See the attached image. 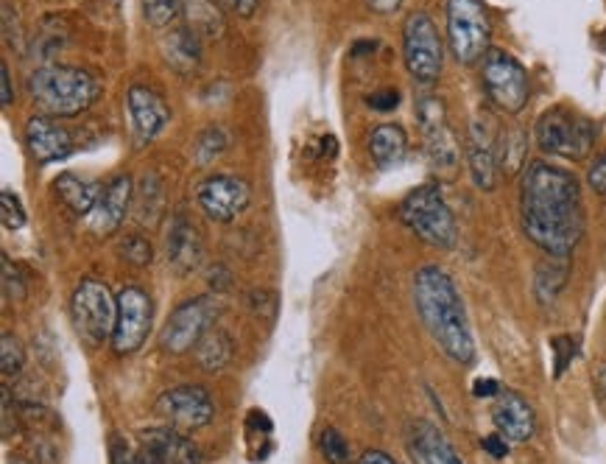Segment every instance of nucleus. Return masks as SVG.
<instances>
[{"label":"nucleus","instance_id":"f257e3e1","mask_svg":"<svg viewBox=\"0 0 606 464\" xmlns=\"http://www.w3.org/2000/svg\"><path fill=\"white\" fill-rule=\"evenodd\" d=\"M520 224L526 238L551 258H570L584 235L581 185L565 168L526 165L520 182Z\"/></svg>","mask_w":606,"mask_h":464},{"label":"nucleus","instance_id":"f03ea898","mask_svg":"<svg viewBox=\"0 0 606 464\" xmlns=\"http://www.w3.org/2000/svg\"><path fill=\"white\" fill-rule=\"evenodd\" d=\"M414 305L439 350L461 367L472 364L475 342H472L467 311L450 274L439 266H422L414 274Z\"/></svg>","mask_w":606,"mask_h":464},{"label":"nucleus","instance_id":"7ed1b4c3","mask_svg":"<svg viewBox=\"0 0 606 464\" xmlns=\"http://www.w3.org/2000/svg\"><path fill=\"white\" fill-rule=\"evenodd\" d=\"M28 96L45 115L73 118L98 101L101 84L93 73L73 65H42L28 76Z\"/></svg>","mask_w":606,"mask_h":464},{"label":"nucleus","instance_id":"20e7f679","mask_svg":"<svg viewBox=\"0 0 606 464\" xmlns=\"http://www.w3.org/2000/svg\"><path fill=\"white\" fill-rule=\"evenodd\" d=\"M400 221L419 241L436 249H453L458 241L456 216L445 202L439 185H419L408 193L400 202Z\"/></svg>","mask_w":606,"mask_h":464},{"label":"nucleus","instance_id":"39448f33","mask_svg":"<svg viewBox=\"0 0 606 464\" xmlns=\"http://www.w3.org/2000/svg\"><path fill=\"white\" fill-rule=\"evenodd\" d=\"M70 319L79 339L90 347L112 342L118 322V297H112L107 283L84 277L70 297Z\"/></svg>","mask_w":606,"mask_h":464},{"label":"nucleus","instance_id":"423d86ee","mask_svg":"<svg viewBox=\"0 0 606 464\" xmlns=\"http://www.w3.org/2000/svg\"><path fill=\"white\" fill-rule=\"evenodd\" d=\"M534 135H537L539 149L545 154L579 163V160H587V154L593 151L598 129L584 115H576L567 107H553L539 115Z\"/></svg>","mask_w":606,"mask_h":464},{"label":"nucleus","instance_id":"0eeeda50","mask_svg":"<svg viewBox=\"0 0 606 464\" xmlns=\"http://www.w3.org/2000/svg\"><path fill=\"white\" fill-rule=\"evenodd\" d=\"M447 42L458 65L484 62L492 51V20L484 0H447Z\"/></svg>","mask_w":606,"mask_h":464},{"label":"nucleus","instance_id":"6e6552de","mask_svg":"<svg viewBox=\"0 0 606 464\" xmlns=\"http://www.w3.org/2000/svg\"><path fill=\"white\" fill-rule=\"evenodd\" d=\"M417 118L425 137V154H428L431 171L442 182H453L461 168V149H458L456 132L447 123L445 101L439 96H419Z\"/></svg>","mask_w":606,"mask_h":464},{"label":"nucleus","instance_id":"1a4fd4ad","mask_svg":"<svg viewBox=\"0 0 606 464\" xmlns=\"http://www.w3.org/2000/svg\"><path fill=\"white\" fill-rule=\"evenodd\" d=\"M403 59L414 82H439L445 68V45L428 12H411L403 26Z\"/></svg>","mask_w":606,"mask_h":464},{"label":"nucleus","instance_id":"9d476101","mask_svg":"<svg viewBox=\"0 0 606 464\" xmlns=\"http://www.w3.org/2000/svg\"><path fill=\"white\" fill-rule=\"evenodd\" d=\"M481 84L489 104L498 107L500 112L517 115L526 110L531 82H528V70L512 54L492 48L481 65Z\"/></svg>","mask_w":606,"mask_h":464},{"label":"nucleus","instance_id":"9b49d317","mask_svg":"<svg viewBox=\"0 0 606 464\" xmlns=\"http://www.w3.org/2000/svg\"><path fill=\"white\" fill-rule=\"evenodd\" d=\"M157 417L165 420V425H171L182 434H193L204 425L213 423L216 417V406H213V397L202 386H174V389H165L157 403H154Z\"/></svg>","mask_w":606,"mask_h":464},{"label":"nucleus","instance_id":"f8f14e48","mask_svg":"<svg viewBox=\"0 0 606 464\" xmlns=\"http://www.w3.org/2000/svg\"><path fill=\"white\" fill-rule=\"evenodd\" d=\"M216 314V300H207V297L185 300L176 308L174 314H171V319L165 322V328H162V350L174 355L196 350V344L202 342V336L210 330V322L216 319Z\"/></svg>","mask_w":606,"mask_h":464},{"label":"nucleus","instance_id":"ddd939ff","mask_svg":"<svg viewBox=\"0 0 606 464\" xmlns=\"http://www.w3.org/2000/svg\"><path fill=\"white\" fill-rule=\"evenodd\" d=\"M151 316H154V305L149 294L137 286L123 288L118 294V322L112 333V350L118 355L137 353L149 339Z\"/></svg>","mask_w":606,"mask_h":464},{"label":"nucleus","instance_id":"4468645a","mask_svg":"<svg viewBox=\"0 0 606 464\" xmlns=\"http://www.w3.org/2000/svg\"><path fill=\"white\" fill-rule=\"evenodd\" d=\"M196 202H199L207 219L218 221V224H229L249 207L252 191H249V185L243 179L216 174V177L204 179L202 185L196 188Z\"/></svg>","mask_w":606,"mask_h":464},{"label":"nucleus","instance_id":"2eb2a0df","mask_svg":"<svg viewBox=\"0 0 606 464\" xmlns=\"http://www.w3.org/2000/svg\"><path fill=\"white\" fill-rule=\"evenodd\" d=\"M498 135L495 123L478 115L470 123V135H467V165H470L472 182L481 191H492L498 185Z\"/></svg>","mask_w":606,"mask_h":464},{"label":"nucleus","instance_id":"dca6fc26","mask_svg":"<svg viewBox=\"0 0 606 464\" xmlns=\"http://www.w3.org/2000/svg\"><path fill=\"white\" fill-rule=\"evenodd\" d=\"M126 110H129L132 132H135V140L140 146L151 143V140L168 126V121H171V110H168V104L162 101L160 93H154V90L143 87V84L129 87V93H126Z\"/></svg>","mask_w":606,"mask_h":464},{"label":"nucleus","instance_id":"f3484780","mask_svg":"<svg viewBox=\"0 0 606 464\" xmlns=\"http://www.w3.org/2000/svg\"><path fill=\"white\" fill-rule=\"evenodd\" d=\"M492 423L498 428V434H503L512 445L531 442L534 434H537V414H534L526 397L520 395V392H514V389H503L495 397Z\"/></svg>","mask_w":606,"mask_h":464},{"label":"nucleus","instance_id":"a211bd4d","mask_svg":"<svg viewBox=\"0 0 606 464\" xmlns=\"http://www.w3.org/2000/svg\"><path fill=\"white\" fill-rule=\"evenodd\" d=\"M132 199H135V182L129 177H112L101 188L98 193V202H95L93 213L87 216L90 219V227L101 235H109L115 232L126 219L129 207H132Z\"/></svg>","mask_w":606,"mask_h":464},{"label":"nucleus","instance_id":"6ab92c4d","mask_svg":"<svg viewBox=\"0 0 606 464\" xmlns=\"http://www.w3.org/2000/svg\"><path fill=\"white\" fill-rule=\"evenodd\" d=\"M165 258H168L171 272L179 274V277H188L190 272H196L202 266V235L196 230V224L185 216H174V221H171V230L165 238Z\"/></svg>","mask_w":606,"mask_h":464},{"label":"nucleus","instance_id":"aec40b11","mask_svg":"<svg viewBox=\"0 0 606 464\" xmlns=\"http://www.w3.org/2000/svg\"><path fill=\"white\" fill-rule=\"evenodd\" d=\"M405 451L414 464H464L453 442L428 420H414L405 434Z\"/></svg>","mask_w":606,"mask_h":464},{"label":"nucleus","instance_id":"412c9836","mask_svg":"<svg viewBox=\"0 0 606 464\" xmlns=\"http://www.w3.org/2000/svg\"><path fill=\"white\" fill-rule=\"evenodd\" d=\"M26 143L37 163H56L73 151V135L68 126L56 123L48 115H34L26 123Z\"/></svg>","mask_w":606,"mask_h":464},{"label":"nucleus","instance_id":"4be33fe9","mask_svg":"<svg viewBox=\"0 0 606 464\" xmlns=\"http://www.w3.org/2000/svg\"><path fill=\"white\" fill-rule=\"evenodd\" d=\"M140 445L149 448L157 456H162L168 464H199L202 453L190 442L182 431H176L171 425L165 428H146L140 431Z\"/></svg>","mask_w":606,"mask_h":464},{"label":"nucleus","instance_id":"5701e85b","mask_svg":"<svg viewBox=\"0 0 606 464\" xmlns=\"http://www.w3.org/2000/svg\"><path fill=\"white\" fill-rule=\"evenodd\" d=\"M369 151H372V160L380 168H397L408 154V135H405L403 126H397V123L375 126L369 135Z\"/></svg>","mask_w":606,"mask_h":464},{"label":"nucleus","instance_id":"b1692460","mask_svg":"<svg viewBox=\"0 0 606 464\" xmlns=\"http://www.w3.org/2000/svg\"><path fill=\"white\" fill-rule=\"evenodd\" d=\"M162 54L171 68L179 73H190L202 62V37L190 28H176L162 40Z\"/></svg>","mask_w":606,"mask_h":464},{"label":"nucleus","instance_id":"393cba45","mask_svg":"<svg viewBox=\"0 0 606 464\" xmlns=\"http://www.w3.org/2000/svg\"><path fill=\"white\" fill-rule=\"evenodd\" d=\"M232 353H235L232 336L221 328H210L202 336V342L196 344V361H199V367H202L204 372H221V369H227L229 361H232Z\"/></svg>","mask_w":606,"mask_h":464},{"label":"nucleus","instance_id":"a878e982","mask_svg":"<svg viewBox=\"0 0 606 464\" xmlns=\"http://www.w3.org/2000/svg\"><path fill=\"white\" fill-rule=\"evenodd\" d=\"M54 191L56 196L62 199V205L73 210L76 216H90L93 213L95 202H98V188L90 185V182H84L76 174H62V177L54 182Z\"/></svg>","mask_w":606,"mask_h":464},{"label":"nucleus","instance_id":"bb28decb","mask_svg":"<svg viewBox=\"0 0 606 464\" xmlns=\"http://www.w3.org/2000/svg\"><path fill=\"white\" fill-rule=\"evenodd\" d=\"M182 14L188 20L190 31L199 37H221L224 34V12L218 9L216 0H185Z\"/></svg>","mask_w":606,"mask_h":464},{"label":"nucleus","instance_id":"cd10ccee","mask_svg":"<svg viewBox=\"0 0 606 464\" xmlns=\"http://www.w3.org/2000/svg\"><path fill=\"white\" fill-rule=\"evenodd\" d=\"M528 135L520 126L500 129L498 135V165L503 174H517L526 165Z\"/></svg>","mask_w":606,"mask_h":464},{"label":"nucleus","instance_id":"c85d7f7f","mask_svg":"<svg viewBox=\"0 0 606 464\" xmlns=\"http://www.w3.org/2000/svg\"><path fill=\"white\" fill-rule=\"evenodd\" d=\"M567 272H570V266H567V258H551V255H548V260H545V263H539L537 280H534L539 302L556 300V294H559V291H562V286L567 283Z\"/></svg>","mask_w":606,"mask_h":464},{"label":"nucleus","instance_id":"c756f323","mask_svg":"<svg viewBox=\"0 0 606 464\" xmlns=\"http://www.w3.org/2000/svg\"><path fill=\"white\" fill-rule=\"evenodd\" d=\"M162 207H165V202H162L160 179L146 177L143 185H140V193H137V219H140V224L154 227L162 219V213H165Z\"/></svg>","mask_w":606,"mask_h":464},{"label":"nucleus","instance_id":"7c9ffc66","mask_svg":"<svg viewBox=\"0 0 606 464\" xmlns=\"http://www.w3.org/2000/svg\"><path fill=\"white\" fill-rule=\"evenodd\" d=\"M227 146H229L227 132H224L221 126H207L202 135L196 137L193 151H196V160H199V163L210 165L213 160H218V157L227 151Z\"/></svg>","mask_w":606,"mask_h":464},{"label":"nucleus","instance_id":"2f4dec72","mask_svg":"<svg viewBox=\"0 0 606 464\" xmlns=\"http://www.w3.org/2000/svg\"><path fill=\"white\" fill-rule=\"evenodd\" d=\"M26 367V350L14 333H3L0 336V372L3 378H17Z\"/></svg>","mask_w":606,"mask_h":464},{"label":"nucleus","instance_id":"473e14b6","mask_svg":"<svg viewBox=\"0 0 606 464\" xmlns=\"http://www.w3.org/2000/svg\"><path fill=\"white\" fill-rule=\"evenodd\" d=\"M319 451L330 464H350V445L347 439L338 434L336 428H324L322 437H319Z\"/></svg>","mask_w":606,"mask_h":464},{"label":"nucleus","instance_id":"72a5a7b5","mask_svg":"<svg viewBox=\"0 0 606 464\" xmlns=\"http://www.w3.org/2000/svg\"><path fill=\"white\" fill-rule=\"evenodd\" d=\"M0 219H3V227L12 232L26 227V210H23V202H20V196L9 191V188L0 191Z\"/></svg>","mask_w":606,"mask_h":464},{"label":"nucleus","instance_id":"f704fd0d","mask_svg":"<svg viewBox=\"0 0 606 464\" xmlns=\"http://www.w3.org/2000/svg\"><path fill=\"white\" fill-rule=\"evenodd\" d=\"M182 3L185 0H143V12L154 28H165L176 14L182 12Z\"/></svg>","mask_w":606,"mask_h":464},{"label":"nucleus","instance_id":"c9c22d12","mask_svg":"<svg viewBox=\"0 0 606 464\" xmlns=\"http://www.w3.org/2000/svg\"><path fill=\"white\" fill-rule=\"evenodd\" d=\"M551 350H553V378H562L567 372V367L573 364V358L579 353V344L573 336H556L551 339Z\"/></svg>","mask_w":606,"mask_h":464},{"label":"nucleus","instance_id":"e433bc0d","mask_svg":"<svg viewBox=\"0 0 606 464\" xmlns=\"http://www.w3.org/2000/svg\"><path fill=\"white\" fill-rule=\"evenodd\" d=\"M121 252L132 266H149L151 260H154V249H151L149 238H143V235H129L123 241Z\"/></svg>","mask_w":606,"mask_h":464},{"label":"nucleus","instance_id":"4c0bfd02","mask_svg":"<svg viewBox=\"0 0 606 464\" xmlns=\"http://www.w3.org/2000/svg\"><path fill=\"white\" fill-rule=\"evenodd\" d=\"M3 297L6 300H26V286H23V277L17 274V269L12 266L9 255H3Z\"/></svg>","mask_w":606,"mask_h":464},{"label":"nucleus","instance_id":"58836bf2","mask_svg":"<svg viewBox=\"0 0 606 464\" xmlns=\"http://www.w3.org/2000/svg\"><path fill=\"white\" fill-rule=\"evenodd\" d=\"M369 107L378 112H391L400 107V93L397 90H378L369 96Z\"/></svg>","mask_w":606,"mask_h":464},{"label":"nucleus","instance_id":"ea45409f","mask_svg":"<svg viewBox=\"0 0 606 464\" xmlns=\"http://www.w3.org/2000/svg\"><path fill=\"white\" fill-rule=\"evenodd\" d=\"M587 182H590V188H593L598 196H606V154L604 157H598V160L590 165V171H587Z\"/></svg>","mask_w":606,"mask_h":464},{"label":"nucleus","instance_id":"a19ab883","mask_svg":"<svg viewBox=\"0 0 606 464\" xmlns=\"http://www.w3.org/2000/svg\"><path fill=\"white\" fill-rule=\"evenodd\" d=\"M17 434V414L12 406V392L3 386V437L12 439Z\"/></svg>","mask_w":606,"mask_h":464},{"label":"nucleus","instance_id":"79ce46f5","mask_svg":"<svg viewBox=\"0 0 606 464\" xmlns=\"http://www.w3.org/2000/svg\"><path fill=\"white\" fill-rule=\"evenodd\" d=\"M481 445H484V451L489 453L492 459H506V456H509V445H512V442L503 437V434H489V437H484Z\"/></svg>","mask_w":606,"mask_h":464},{"label":"nucleus","instance_id":"37998d69","mask_svg":"<svg viewBox=\"0 0 606 464\" xmlns=\"http://www.w3.org/2000/svg\"><path fill=\"white\" fill-rule=\"evenodd\" d=\"M221 6L232 14H238V17H252L260 6V0H221Z\"/></svg>","mask_w":606,"mask_h":464},{"label":"nucleus","instance_id":"c03bdc74","mask_svg":"<svg viewBox=\"0 0 606 464\" xmlns=\"http://www.w3.org/2000/svg\"><path fill=\"white\" fill-rule=\"evenodd\" d=\"M500 392H503V386L495 378H478L472 383V395L475 397H498Z\"/></svg>","mask_w":606,"mask_h":464},{"label":"nucleus","instance_id":"a18cd8bd","mask_svg":"<svg viewBox=\"0 0 606 464\" xmlns=\"http://www.w3.org/2000/svg\"><path fill=\"white\" fill-rule=\"evenodd\" d=\"M112 464H135V456L121 437H112Z\"/></svg>","mask_w":606,"mask_h":464},{"label":"nucleus","instance_id":"49530a36","mask_svg":"<svg viewBox=\"0 0 606 464\" xmlns=\"http://www.w3.org/2000/svg\"><path fill=\"white\" fill-rule=\"evenodd\" d=\"M0 87H3V96H0V104L3 107H9L14 101V93H12V76H9V65L3 62V68H0Z\"/></svg>","mask_w":606,"mask_h":464},{"label":"nucleus","instance_id":"de8ad7c7","mask_svg":"<svg viewBox=\"0 0 606 464\" xmlns=\"http://www.w3.org/2000/svg\"><path fill=\"white\" fill-rule=\"evenodd\" d=\"M210 286L216 288V294H221V291H227V288L232 286V280H229V272L224 269V266H216V269H210Z\"/></svg>","mask_w":606,"mask_h":464},{"label":"nucleus","instance_id":"09e8293b","mask_svg":"<svg viewBox=\"0 0 606 464\" xmlns=\"http://www.w3.org/2000/svg\"><path fill=\"white\" fill-rule=\"evenodd\" d=\"M366 6L375 14H394L403 6V0H366Z\"/></svg>","mask_w":606,"mask_h":464},{"label":"nucleus","instance_id":"8fccbe9b","mask_svg":"<svg viewBox=\"0 0 606 464\" xmlns=\"http://www.w3.org/2000/svg\"><path fill=\"white\" fill-rule=\"evenodd\" d=\"M358 464H400L391 459L389 453L383 451H366L361 459H358Z\"/></svg>","mask_w":606,"mask_h":464},{"label":"nucleus","instance_id":"3c124183","mask_svg":"<svg viewBox=\"0 0 606 464\" xmlns=\"http://www.w3.org/2000/svg\"><path fill=\"white\" fill-rule=\"evenodd\" d=\"M135 464H168L162 456H157L154 451H149V448H143L140 445V453L135 456Z\"/></svg>","mask_w":606,"mask_h":464},{"label":"nucleus","instance_id":"603ef678","mask_svg":"<svg viewBox=\"0 0 606 464\" xmlns=\"http://www.w3.org/2000/svg\"><path fill=\"white\" fill-rule=\"evenodd\" d=\"M322 151L324 154H327V151L336 154V137H322Z\"/></svg>","mask_w":606,"mask_h":464}]
</instances>
